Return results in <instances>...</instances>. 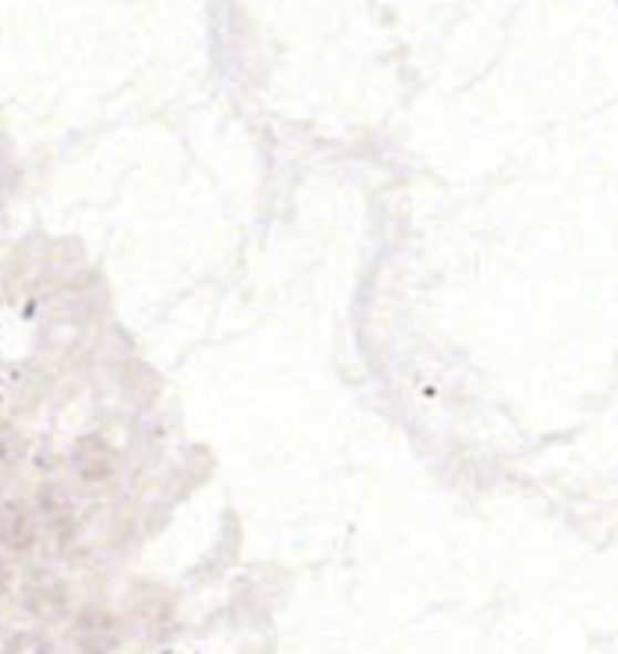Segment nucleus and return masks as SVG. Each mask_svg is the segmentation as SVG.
Masks as SVG:
<instances>
[{
  "instance_id": "f257e3e1",
  "label": "nucleus",
  "mask_w": 618,
  "mask_h": 654,
  "mask_svg": "<svg viewBox=\"0 0 618 654\" xmlns=\"http://www.w3.org/2000/svg\"><path fill=\"white\" fill-rule=\"evenodd\" d=\"M73 470L84 481H105V478H113V470H116L113 445H109L102 434H84V438L73 445Z\"/></svg>"
},
{
  "instance_id": "f03ea898",
  "label": "nucleus",
  "mask_w": 618,
  "mask_h": 654,
  "mask_svg": "<svg viewBox=\"0 0 618 654\" xmlns=\"http://www.w3.org/2000/svg\"><path fill=\"white\" fill-rule=\"evenodd\" d=\"M37 539L33 513L22 502H0V542L8 550H30Z\"/></svg>"
},
{
  "instance_id": "7ed1b4c3",
  "label": "nucleus",
  "mask_w": 618,
  "mask_h": 654,
  "mask_svg": "<svg viewBox=\"0 0 618 654\" xmlns=\"http://www.w3.org/2000/svg\"><path fill=\"white\" fill-rule=\"evenodd\" d=\"M22 456V434L16 424H0V470L16 467Z\"/></svg>"
},
{
  "instance_id": "20e7f679",
  "label": "nucleus",
  "mask_w": 618,
  "mask_h": 654,
  "mask_svg": "<svg viewBox=\"0 0 618 654\" xmlns=\"http://www.w3.org/2000/svg\"><path fill=\"white\" fill-rule=\"evenodd\" d=\"M4 654H51V647H48V640L37 633H16L8 640Z\"/></svg>"
}]
</instances>
